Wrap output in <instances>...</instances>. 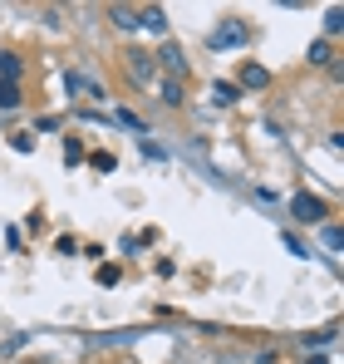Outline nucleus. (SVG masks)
Listing matches in <instances>:
<instances>
[{
  "mask_svg": "<svg viewBox=\"0 0 344 364\" xmlns=\"http://www.w3.org/2000/svg\"><path fill=\"white\" fill-rule=\"evenodd\" d=\"M290 217L305 222V227H320V222H325V197H315V192H295V197H290Z\"/></svg>",
  "mask_w": 344,
  "mask_h": 364,
  "instance_id": "1",
  "label": "nucleus"
},
{
  "mask_svg": "<svg viewBox=\"0 0 344 364\" xmlns=\"http://www.w3.org/2000/svg\"><path fill=\"white\" fill-rule=\"evenodd\" d=\"M246 40H251V35H246V25H236V20H227V25H217V30H212V40H207V45H212V50H236V45H246Z\"/></svg>",
  "mask_w": 344,
  "mask_h": 364,
  "instance_id": "2",
  "label": "nucleus"
},
{
  "mask_svg": "<svg viewBox=\"0 0 344 364\" xmlns=\"http://www.w3.org/2000/svg\"><path fill=\"white\" fill-rule=\"evenodd\" d=\"M138 25L153 30V35H168V10H163V5H143V10H138Z\"/></svg>",
  "mask_w": 344,
  "mask_h": 364,
  "instance_id": "3",
  "label": "nucleus"
},
{
  "mask_svg": "<svg viewBox=\"0 0 344 364\" xmlns=\"http://www.w3.org/2000/svg\"><path fill=\"white\" fill-rule=\"evenodd\" d=\"M236 89H271V69H266V64H246Z\"/></svg>",
  "mask_w": 344,
  "mask_h": 364,
  "instance_id": "4",
  "label": "nucleus"
},
{
  "mask_svg": "<svg viewBox=\"0 0 344 364\" xmlns=\"http://www.w3.org/2000/svg\"><path fill=\"white\" fill-rule=\"evenodd\" d=\"M64 89H69V94H89V99H104V89H99L94 79H84V74H74V69L64 74Z\"/></svg>",
  "mask_w": 344,
  "mask_h": 364,
  "instance_id": "5",
  "label": "nucleus"
},
{
  "mask_svg": "<svg viewBox=\"0 0 344 364\" xmlns=\"http://www.w3.org/2000/svg\"><path fill=\"white\" fill-rule=\"evenodd\" d=\"M236 99H241V89H236V84H227V79H217V84H212V104H217V109H231Z\"/></svg>",
  "mask_w": 344,
  "mask_h": 364,
  "instance_id": "6",
  "label": "nucleus"
},
{
  "mask_svg": "<svg viewBox=\"0 0 344 364\" xmlns=\"http://www.w3.org/2000/svg\"><path fill=\"white\" fill-rule=\"evenodd\" d=\"M128 74H133L138 84H148V79H153V64H148V55H138V50H133V55H128Z\"/></svg>",
  "mask_w": 344,
  "mask_h": 364,
  "instance_id": "7",
  "label": "nucleus"
},
{
  "mask_svg": "<svg viewBox=\"0 0 344 364\" xmlns=\"http://www.w3.org/2000/svg\"><path fill=\"white\" fill-rule=\"evenodd\" d=\"M0 74H5V84L20 79V55H15V50H0Z\"/></svg>",
  "mask_w": 344,
  "mask_h": 364,
  "instance_id": "8",
  "label": "nucleus"
},
{
  "mask_svg": "<svg viewBox=\"0 0 344 364\" xmlns=\"http://www.w3.org/2000/svg\"><path fill=\"white\" fill-rule=\"evenodd\" d=\"M320 242L340 256V251H344V232H340V227H330V222H320Z\"/></svg>",
  "mask_w": 344,
  "mask_h": 364,
  "instance_id": "9",
  "label": "nucleus"
},
{
  "mask_svg": "<svg viewBox=\"0 0 344 364\" xmlns=\"http://www.w3.org/2000/svg\"><path fill=\"white\" fill-rule=\"evenodd\" d=\"M109 20H114L118 30H133V25H138V10H128V5H114V10H109Z\"/></svg>",
  "mask_w": 344,
  "mask_h": 364,
  "instance_id": "10",
  "label": "nucleus"
},
{
  "mask_svg": "<svg viewBox=\"0 0 344 364\" xmlns=\"http://www.w3.org/2000/svg\"><path fill=\"white\" fill-rule=\"evenodd\" d=\"M158 60H168L172 74H187V60H182V50H177V45H163V55H158Z\"/></svg>",
  "mask_w": 344,
  "mask_h": 364,
  "instance_id": "11",
  "label": "nucleus"
},
{
  "mask_svg": "<svg viewBox=\"0 0 344 364\" xmlns=\"http://www.w3.org/2000/svg\"><path fill=\"white\" fill-rule=\"evenodd\" d=\"M0 109H20V84H0Z\"/></svg>",
  "mask_w": 344,
  "mask_h": 364,
  "instance_id": "12",
  "label": "nucleus"
},
{
  "mask_svg": "<svg viewBox=\"0 0 344 364\" xmlns=\"http://www.w3.org/2000/svg\"><path fill=\"white\" fill-rule=\"evenodd\" d=\"M330 60H335L330 40H315V45H310V64H330Z\"/></svg>",
  "mask_w": 344,
  "mask_h": 364,
  "instance_id": "13",
  "label": "nucleus"
},
{
  "mask_svg": "<svg viewBox=\"0 0 344 364\" xmlns=\"http://www.w3.org/2000/svg\"><path fill=\"white\" fill-rule=\"evenodd\" d=\"M325 30H330V35L344 30V5H330V10H325Z\"/></svg>",
  "mask_w": 344,
  "mask_h": 364,
  "instance_id": "14",
  "label": "nucleus"
},
{
  "mask_svg": "<svg viewBox=\"0 0 344 364\" xmlns=\"http://www.w3.org/2000/svg\"><path fill=\"white\" fill-rule=\"evenodd\" d=\"M163 104H172V109L182 104V84L177 79H163Z\"/></svg>",
  "mask_w": 344,
  "mask_h": 364,
  "instance_id": "15",
  "label": "nucleus"
},
{
  "mask_svg": "<svg viewBox=\"0 0 344 364\" xmlns=\"http://www.w3.org/2000/svg\"><path fill=\"white\" fill-rule=\"evenodd\" d=\"M79 158H84V143H79V138H64V163H69V168H74V163H79Z\"/></svg>",
  "mask_w": 344,
  "mask_h": 364,
  "instance_id": "16",
  "label": "nucleus"
},
{
  "mask_svg": "<svg viewBox=\"0 0 344 364\" xmlns=\"http://www.w3.org/2000/svg\"><path fill=\"white\" fill-rule=\"evenodd\" d=\"M10 148H15V153H35V138H30V133H10Z\"/></svg>",
  "mask_w": 344,
  "mask_h": 364,
  "instance_id": "17",
  "label": "nucleus"
},
{
  "mask_svg": "<svg viewBox=\"0 0 344 364\" xmlns=\"http://www.w3.org/2000/svg\"><path fill=\"white\" fill-rule=\"evenodd\" d=\"M330 340H335V325H330V330H315V335H305V345H315V350H320V345H330Z\"/></svg>",
  "mask_w": 344,
  "mask_h": 364,
  "instance_id": "18",
  "label": "nucleus"
},
{
  "mask_svg": "<svg viewBox=\"0 0 344 364\" xmlns=\"http://www.w3.org/2000/svg\"><path fill=\"white\" fill-rule=\"evenodd\" d=\"M281 242H286V251H290V256H310V246L300 242V237H290V232H286V237H281Z\"/></svg>",
  "mask_w": 344,
  "mask_h": 364,
  "instance_id": "19",
  "label": "nucleus"
},
{
  "mask_svg": "<svg viewBox=\"0 0 344 364\" xmlns=\"http://www.w3.org/2000/svg\"><path fill=\"white\" fill-rule=\"evenodd\" d=\"M118 276H123L118 266H99V286H118Z\"/></svg>",
  "mask_w": 344,
  "mask_h": 364,
  "instance_id": "20",
  "label": "nucleus"
},
{
  "mask_svg": "<svg viewBox=\"0 0 344 364\" xmlns=\"http://www.w3.org/2000/svg\"><path fill=\"white\" fill-rule=\"evenodd\" d=\"M138 148H143V158H153V163H163V148H158V143H153V138H143V143H138Z\"/></svg>",
  "mask_w": 344,
  "mask_h": 364,
  "instance_id": "21",
  "label": "nucleus"
},
{
  "mask_svg": "<svg viewBox=\"0 0 344 364\" xmlns=\"http://www.w3.org/2000/svg\"><path fill=\"white\" fill-rule=\"evenodd\" d=\"M114 123H118V128H133V133H143V123L133 119V114H114Z\"/></svg>",
  "mask_w": 344,
  "mask_h": 364,
  "instance_id": "22",
  "label": "nucleus"
},
{
  "mask_svg": "<svg viewBox=\"0 0 344 364\" xmlns=\"http://www.w3.org/2000/svg\"><path fill=\"white\" fill-rule=\"evenodd\" d=\"M256 364H276V350H271V355H261V360H256Z\"/></svg>",
  "mask_w": 344,
  "mask_h": 364,
  "instance_id": "23",
  "label": "nucleus"
},
{
  "mask_svg": "<svg viewBox=\"0 0 344 364\" xmlns=\"http://www.w3.org/2000/svg\"><path fill=\"white\" fill-rule=\"evenodd\" d=\"M305 364H330V360H325V355H310V360H305Z\"/></svg>",
  "mask_w": 344,
  "mask_h": 364,
  "instance_id": "24",
  "label": "nucleus"
}]
</instances>
